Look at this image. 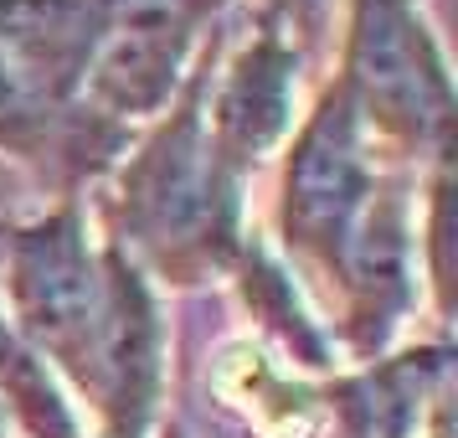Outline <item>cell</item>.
Returning <instances> with one entry per match:
<instances>
[{"instance_id": "cell-1", "label": "cell", "mask_w": 458, "mask_h": 438, "mask_svg": "<svg viewBox=\"0 0 458 438\" xmlns=\"http://www.w3.org/2000/svg\"><path fill=\"white\" fill-rule=\"evenodd\" d=\"M11 331L26 351L93 402L98 434L149 438L165 335L145 269L114 243H93L78 196L5 232Z\"/></svg>"}, {"instance_id": "cell-2", "label": "cell", "mask_w": 458, "mask_h": 438, "mask_svg": "<svg viewBox=\"0 0 458 438\" xmlns=\"http://www.w3.org/2000/svg\"><path fill=\"white\" fill-rule=\"evenodd\" d=\"M207 83L211 57H201L155 134L119 170L114 248L170 284H201L242 253V181L211 150Z\"/></svg>"}, {"instance_id": "cell-3", "label": "cell", "mask_w": 458, "mask_h": 438, "mask_svg": "<svg viewBox=\"0 0 458 438\" xmlns=\"http://www.w3.org/2000/svg\"><path fill=\"white\" fill-rule=\"evenodd\" d=\"M222 5L227 0H108L104 42L63 119V170L72 181L98 176L124 150L129 129L165 114Z\"/></svg>"}, {"instance_id": "cell-4", "label": "cell", "mask_w": 458, "mask_h": 438, "mask_svg": "<svg viewBox=\"0 0 458 438\" xmlns=\"http://www.w3.org/2000/svg\"><path fill=\"white\" fill-rule=\"evenodd\" d=\"M335 83L351 93L376 145L417 160L448 155L454 83L417 0H351L345 67Z\"/></svg>"}, {"instance_id": "cell-5", "label": "cell", "mask_w": 458, "mask_h": 438, "mask_svg": "<svg viewBox=\"0 0 458 438\" xmlns=\"http://www.w3.org/2000/svg\"><path fill=\"white\" fill-rule=\"evenodd\" d=\"M381 181L386 176L376 170V140L360 125L351 93L335 83L304 119L284 166V202H278L284 248L335 284L340 258L355 243Z\"/></svg>"}, {"instance_id": "cell-6", "label": "cell", "mask_w": 458, "mask_h": 438, "mask_svg": "<svg viewBox=\"0 0 458 438\" xmlns=\"http://www.w3.org/2000/svg\"><path fill=\"white\" fill-rule=\"evenodd\" d=\"M293 88H299V47H293L289 26L268 21V16H258V37L232 57L227 73L211 67L207 134L216 160L237 181H248V170L293 125Z\"/></svg>"}, {"instance_id": "cell-7", "label": "cell", "mask_w": 458, "mask_h": 438, "mask_svg": "<svg viewBox=\"0 0 458 438\" xmlns=\"http://www.w3.org/2000/svg\"><path fill=\"white\" fill-rule=\"evenodd\" d=\"M104 26L108 0H0V73L37 108L67 119Z\"/></svg>"}, {"instance_id": "cell-8", "label": "cell", "mask_w": 458, "mask_h": 438, "mask_svg": "<svg viewBox=\"0 0 458 438\" xmlns=\"http://www.w3.org/2000/svg\"><path fill=\"white\" fill-rule=\"evenodd\" d=\"M448 346H417L340 382L330 397L345 438H448Z\"/></svg>"}, {"instance_id": "cell-9", "label": "cell", "mask_w": 458, "mask_h": 438, "mask_svg": "<svg viewBox=\"0 0 458 438\" xmlns=\"http://www.w3.org/2000/svg\"><path fill=\"white\" fill-rule=\"evenodd\" d=\"M0 402L16 413V423L31 438H83L63 387H57V376L16 340L5 314H0Z\"/></svg>"}, {"instance_id": "cell-10", "label": "cell", "mask_w": 458, "mask_h": 438, "mask_svg": "<svg viewBox=\"0 0 458 438\" xmlns=\"http://www.w3.org/2000/svg\"><path fill=\"white\" fill-rule=\"evenodd\" d=\"M0 150L16 160H37V166L63 160V119L37 108L5 73H0Z\"/></svg>"}, {"instance_id": "cell-11", "label": "cell", "mask_w": 458, "mask_h": 438, "mask_svg": "<svg viewBox=\"0 0 458 438\" xmlns=\"http://www.w3.org/2000/svg\"><path fill=\"white\" fill-rule=\"evenodd\" d=\"M263 11L258 16H268L278 26H310L314 21V0H258Z\"/></svg>"}, {"instance_id": "cell-12", "label": "cell", "mask_w": 458, "mask_h": 438, "mask_svg": "<svg viewBox=\"0 0 458 438\" xmlns=\"http://www.w3.org/2000/svg\"><path fill=\"white\" fill-rule=\"evenodd\" d=\"M160 438H186V428H181V423H170V428H165Z\"/></svg>"}, {"instance_id": "cell-13", "label": "cell", "mask_w": 458, "mask_h": 438, "mask_svg": "<svg viewBox=\"0 0 458 438\" xmlns=\"http://www.w3.org/2000/svg\"><path fill=\"white\" fill-rule=\"evenodd\" d=\"M0 438H5V402H0Z\"/></svg>"}, {"instance_id": "cell-14", "label": "cell", "mask_w": 458, "mask_h": 438, "mask_svg": "<svg viewBox=\"0 0 458 438\" xmlns=\"http://www.w3.org/2000/svg\"><path fill=\"white\" fill-rule=\"evenodd\" d=\"M93 438H119V434H93Z\"/></svg>"}]
</instances>
